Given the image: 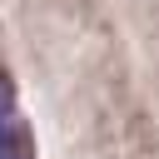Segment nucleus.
Returning <instances> with one entry per match:
<instances>
[{"mask_svg": "<svg viewBox=\"0 0 159 159\" xmlns=\"http://www.w3.org/2000/svg\"><path fill=\"white\" fill-rule=\"evenodd\" d=\"M0 159H25V139H5L0 134Z\"/></svg>", "mask_w": 159, "mask_h": 159, "instance_id": "2", "label": "nucleus"}, {"mask_svg": "<svg viewBox=\"0 0 159 159\" xmlns=\"http://www.w3.org/2000/svg\"><path fill=\"white\" fill-rule=\"evenodd\" d=\"M0 134H5V139H25L20 109H15V89H10V75H0Z\"/></svg>", "mask_w": 159, "mask_h": 159, "instance_id": "1", "label": "nucleus"}]
</instances>
